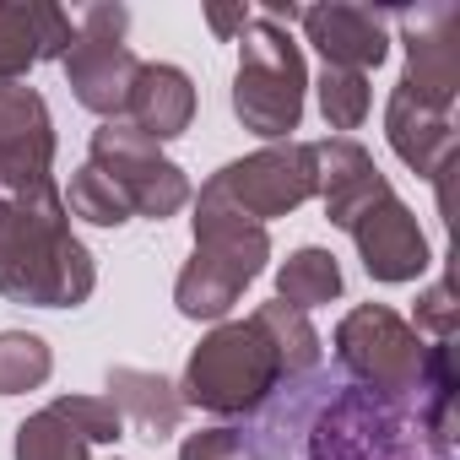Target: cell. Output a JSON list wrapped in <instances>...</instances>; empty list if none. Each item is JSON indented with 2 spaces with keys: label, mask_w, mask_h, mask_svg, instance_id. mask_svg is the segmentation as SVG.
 <instances>
[{
  "label": "cell",
  "mask_w": 460,
  "mask_h": 460,
  "mask_svg": "<svg viewBox=\"0 0 460 460\" xmlns=\"http://www.w3.org/2000/svg\"><path fill=\"white\" fill-rule=\"evenodd\" d=\"M17 460H87V438L55 406H44L17 428Z\"/></svg>",
  "instance_id": "cell-20"
},
{
  "label": "cell",
  "mask_w": 460,
  "mask_h": 460,
  "mask_svg": "<svg viewBox=\"0 0 460 460\" xmlns=\"http://www.w3.org/2000/svg\"><path fill=\"white\" fill-rule=\"evenodd\" d=\"M277 298L293 304V309H304V314L320 309V304H331V298H341V266H336V255L320 250V244L293 250L288 266L277 271Z\"/></svg>",
  "instance_id": "cell-18"
},
{
  "label": "cell",
  "mask_w": 460,
  "mask_h": 460,
  "mask_svg": "<svg viewBox=\"0 0 460 460\" xmlns=\"http://www.w3.org/2000/svg\"><path fill=\"white\" fill-rule=\"evenodd\" d=\"M125 28H130L125 6H109V0H103V6H87L76 17L71 49L60 55L76 103L93 109V114H103V119H125L130 87H136V71H141V60L125 44Z\"/></svg>",
  "instance_id": "cell-8"
},
{
  "label": "cell",
  "mask_w": 460,
  "mask_h": 460,
  "mask_svg": "<svg viewBox=\"0 0 460 460\" xmlns=\"http://www.w3.org/2000/svg\"><path fill=\"white\" fill-rule=\"evenodd\" d=\"M0 184L12 190V200H60L55 119L49 103L22 82H0Z\"/></svg>",
  "instance_id": "cell-11"
},
{
  "label": "cell",
  "mask_w": 460,
  "mask_h": 460,
  "mask_svg": "<svg viewBox=\"0 0 460 460\" xmlns=\"http://www.w3.org/2000/svg\"><path fill=\"white\" fill-rule=\"evenodd\" d=\"M244 433V460H422V428L406 406L368 395L352 379L304 374L282 401H266Z\"/></svg>",
  "instance_id": "cell-1"
},
{
  "label": "cell",
  "mask_w": 460,
  "mask_h": 460,
  "mask_svg": "<svg viewBox=\"0 0 460 460\" xmlns=\"http://www.w3.org/2000/svg\"><path fill=\"white\" fill-rule=\"evenodd\" d=\"M385 136H390L395 157H401L417 179L444 184V173L455 168V114H438V109H428V103L406 98L401 87L390 93Z\"/></svg>",
  "instance_id": "cell-15"
},
{
  "label": "cell",
  "mask_w": 460,
  "mask_h": 460,
  "mask_svg": "<svg viewBox=\"0 0 460 460\" xmlns=\"http://www.w3.org/2000/svg\"><path fill=\"white\" fill-rule=\"evenodd\" d=\"M304 55L293 44L288 28L255 17L239 33V71H234V114L244 119V130H255L261 141H288L304 119Z\"/></svg>",
  "instance_id": "cell-6"
},
{
  "label": "cell",
  "mask_w": 460,
  "mask_h": 460,
  "mask_svg": "<svg viewBox=\"0 0 460 460\" xmlns=\"http://www.w3.org/2000/svg\"><path fill=\"white\" fill-rule=\"evenodd\" d=\"M206 22H211L217 39H239V33L255 22V12H250V6H206Z\"/></svg>",
  "instance_id": "cell-26"
},
{
  "label": "cell",
  "mask_w": 460,
  "mask_h": 460,
  "mask_svg": "<svg viewBox=\"0 0 460 460\" xmlns=\"http://www.w3.org/2000/svg\"><path fill=\"white\" fill-rule=\"evenodd\" d=\"M406 33V71H401V93L455 114L460 98V12L455 6H422V12H401L395 17Z\"/></svg>",
  "instance_id": "cell-12"
},
{
  "label": "cell",
  "mask_w": 460,
  "mask_h": 460,
  "mask_svg": "<svg viewBox=\"0 0 460 460\" xmlns=\"http://www.w3.org/2000/svg\"><path fill=\"white\" fill-rule=\"evenodd\" d=\"M195 255L184 261L173 282V304L184 320H222L244 298V288L266 271L271 261V234L261 222L239 217L217 190L200 184L195 195Z\"/></svg>",
  "instance_id": "cell-5"
},
{
  "label": "cell",
  "mask_w": 460,
  "mask_h": 460,
  "mask_svg": "<svg viewBox=\"0 0 460 460\" xmlns=\"http://www.w3.org/2000/svg\"><path fill=\"white\" fill-rule=\"evenodd\" d=\"M98 288L66 200H0V293L33 309H76Z\"/></svg>",
  "instance_id": "cell-4"
},
{
  "label": "cell",
  "mask_w": 460,
  "mask_h": 460,
  "mask_svg": "<svg viewBox=\"0 0 460 460\" xmlns=\"http://www.w3.org/2000/svg\"><path fill=\"white\" fill-rule=\"evenodd\" d=\"M195 119V87L179 66H163V60H141L136 71V87H130V103H125V125H136L146 141H173L184 136Z\"/></svg>",
  "instance_id": "cell-16"
},
{
  "label": "cell",
  "mask_w": 460,
  "mask_h": 460,
  "mask_svg": "<svg viewBox=\"0 0 460 460\" xmlns=\"http://www.w3.org/2000/svg\"><path fill=\"white\" fill-rule=\"evenodd\" d=\"M55 368V352L33 331H0V395L39 390Z\"/></svg>",
  "instance_id": "cell-19"
},
{
  "label": "cell",
  "mask_w": 460,
  "mask_h": 460,
  "mask_svg": "<svg viewBox=\"0 0 460 460\" xmlns=\"http://www.w3.org/2000/svg\"><path fill=\"white\" fill-rule=\"evenodd\" d=\"M298 22L309 33V44L325 55V66L336 71H374L390 55V17L374 6H298Z\"/></svg>",
  "instance_id": "cell-13"
},
{
  "label": "cell",
  "mask_w": 460,
  "mask_h": 460,
  "mask_svg": "<svg viewBox=\"0 0 460 460\" xmlns=\"http://www.w3.org/2000/svg\"><path fill=\"white\" fill-rule=\"evenodd\" d=\"M320 368V331L293 304H261L250 320H222L184 363L179 401L211 417H255L282 385Z\"/></svg>",
  "instance_id": "cell-2"
},
{
  "label": "cell",
  "mask_w": 460,
  "mask_h": 460,
  "mask_svg": "<svg viewBox=\"0 0 460 460\" xmlns=\"http://www.w3.org/2000/svg\"><path fill=\"white\" fill-rule=\"evenodd\" d=\"M109 401L119 406V417H130L136 428H141V438H152V444H163L173 428H179V417H184V401H179V385H168L163 374H152V368H109Z\"/></svg>",
  "instance_id": "cell-17"
},
{
  "label": "cell",
  "mask_w": 460,
  "mask_h": 460,
  "mask_svg": "<svg viewBox=\"0 0 460 460\" xmlns=\"http://www.w3.org/2000/svg\"><path fill=\"white\" fill-rule=\"evenodd\" d=\"M179 460H244V433L239 428H200L179 444Z\"/></svg>",
  "instance_id": "cell-24"
},
{
  "label": "cell",
  "mask_w": 460,
  "mask_h": 460,
  "mask_svg": "<svg viewBox=\"0 0 460 460\" xmlns=\"http://www.w3.org/2000/svg\"><path fill=\"white\" fill-rule=\"evenodd\" d=\"M336 363L347 368L352 385H363L379 401H395L411 411L417 385H422V363L428 347L422 336L385 304H358L341 325H336Z\"/></svg>",
  "instance_id": "cell-7"
},
{
  "label": "cell",
  "mask_w": 460,
  "mask_h": 460,
  "mask_svg": "<svg viewBox=\"0 0 460 460\" xmlns=\"http://www.w3.org/2000/svg\"><path fill=\"white\" fill-rule=\"evenodd\" d=\"M66 211L71 217H82V222H98V227H119V222H130V206H125V195L87 163V168H76L71 173V190H66Z\"/></svg>",
  "instance_id": "cell-21"
},
{
  "label": "cell",
  "mask_w": 460,
  "mask_h": 460,
  "mask_svg": "<svg viewBox=\"0 0 460 460\" xmlns=\"http://www.w3.org/2000/svg\"><path fill=\"white\" fill-rule=\"evenodd\" d=\"M320 114H325L331 130H358L368 119V76L325 66V76H320Z\"/></svg>",
  "instance_id": "cell-22"
},
{
  "label": "cell",
  "mask_w": 460,
  "mask_h": 460,
  "mask_svg": "<svg viewBox=\"0 0 460 460\" xmlns=\"http://www.w3.org/2000/svg\"><path fill=\"white\" fill-rule=\"evenodd\" d=\"M417 336L433 331L438 341H455V304H449V282H433L422 298H417Z\"/></svg>",
  "instance_id": "cell-25"
},
{
  "label": "cell",
  "mask_w": 460,
  "mask_h": 460,
  "mask_svg": "<svg viewBox=\"0 0 460 460\" xmlns=\"http://www.w3.org/2000/svg\"><path fill=\"white\" fill-rule=\"evenodd\" d=\"M76 39V17L49 0H0V82H22L39 60H60Z\"/></svg>",
  "instance_id": "cell-14"
},
{
  "label": "cell",
  "mask_w": 460,
  "mask_h": 460,
  "mask_svg": "<svg viewBox=\"0 0 460 460\" xmlns=\"http://www.w3.org/2000/svg\"><path fill=\"white\" fill-rule=\"evenodd\" d=\"M314 168H320L325 217L341 234H352V244L363 255V271L374 282H417L433 266L417 217L401 206L390 179L374 168V157L352 136L314 141Z\"/></svg>",
  "instance_id": "cell-3"
},
{
  "label": "cell",
  "mask_w": 460,
  "mask_h": 460,
  "mask_svg": "<svg viewBox=\"0 0 460 460\" xmlns=\"http://www.w3.org/2000/svg\"><path fill=\"white\" fill-rule=\"evenodd\" d=\"M87 444H114V438H125V417H119V406L109 401V395H60V401H49Z\"/></svg>",
  "instance_id": "cell-23"
},
{
  "label": "cell",
  "mask_w": 460,
  "mask_h": 460,
  "mask_svg": "<svg viewBox=\"0 0 460 460\" xmlns=\"http://www.w3.org/2000/svg\"><path fill=\"white\" fill-rule=\"evenodd\" d=\"M206 190H217L227 206L250 222H271L298 211L309 195H320V168H314V141H277L261 146L239 163H227L206 179Z\"/></svg>",
  "instance_id": "cell-9"
},
{
  "label": "cell",
  "mask_w": 460,
  "mask_h": 460,
  "mask_svg": "<svg viewBox=\"0 0 460 460\" xmlns=\"http://www.w3.org/2000/svg\"><path fill=\"white\" fill-rule=\"evenodd\" d=\"M93 168L125 195V206H130L136 217L163 222V217H173L179 206H190V179H184V168L168 163V157L157 152V141H146V136H141L136 125H125V119H103V125L93 130Z\"/></svg>",
  "instance_id": "cell-10"
}]
</instances>
